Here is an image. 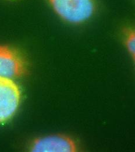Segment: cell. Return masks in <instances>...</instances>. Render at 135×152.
I'll return each mask as SVG.
<instances>
[{
	"label": "cell",
	"mask_w": 135,
	"mask_h": 152,
	"mask_svg": "<svg viewBox=\"0 0 135 152\" xmlns=\"http://www.w3.org/2000/svg\"><path fill=\"white\" fill-rule=\"evenodd\" d=\"M20 101V91L12 79L0 78V124L10 119L17 112Z\"/></svg>",
	"instance_id": "2"
},
{
	"label": "cell",
	"mask_w": 135,
	"mask_h": 152,
	"mask_svg": "<svg viewBox=\"0 0 135 152\" xmlns=\"http://www.w3.org/2000/svg\"><path fill=\"white\" fill-rule=\"evenodd\" d=\"M58 16L64 20L74 24L83 23L93 15L95 0H48Z\"/></svg>",
	"instance_id": "1"
},
{
	"label": "cell",
	"mask_w": 135,
	"mask_h": 152,
	"mask_svg": "<svg viewBox=\"0 0 135 152\" xmlns=\"http://www.w3.org/2000/svg\"><path fill=\"white\" fill-rule=\"evenodd\" d=\"M35 152H74L77 149L75 142L63 135H51L39 138L32 146Z\"/></svg>",
	"instance_id": "4"
},
{
	"label": "cell",
	"mask_w": 135,
	"mask_h": 152,
	"mask_svg": "<svg viewBox=\"0 0 135 152\" xmlns=\"http://www.w3.org/2000/svg\"><path fill=\"white\" fill-rule=\"evenodd\" d=\"M124 34L126 48L135 60V29H126Z\"/></svg>",
	"instance_id": "5"
},
{
	"label": "cell",
	"mask_w": 135,
	"mask_h": 152,
	"mask_svg": "<svg viewBox=\"0 0 135 152\" xmlns=\"http://www.w3.org/2000/svg\"><path fill=\"white\" fill-rule=\"evenodd\" d=\"M25 70L24 60L18 52L0 46V78L13 80L22 75Z\"/></svg>",
	"instance_id": "3"
}]
</instances>
